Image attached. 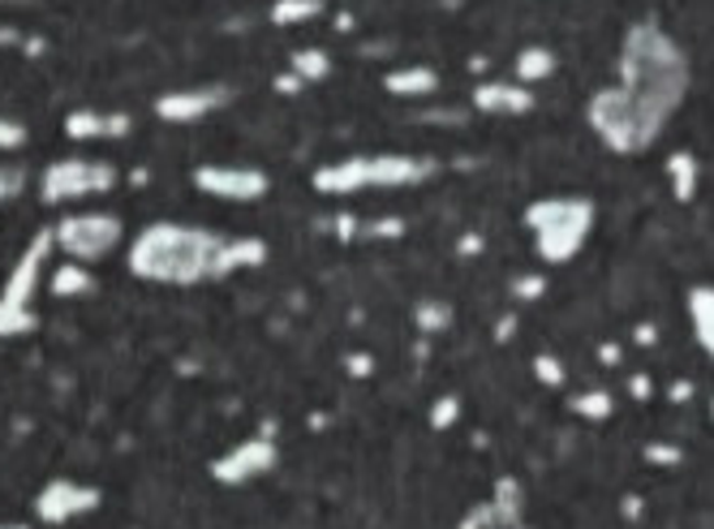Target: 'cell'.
<instances>
[{
	"label": "cell",
	"instance_id": "cell-1",
	"mask_svg": "<svg viewBox=\"0 0 714 529\" xmlns=\"http://www.w3.org/2000/svg\"><path fill=\"white\" fill-rule=\"evenodd\" d=\"M693 65L689 53L667 35L659 22H633L620 44V87L637 112L663 134L667 121L689 100Z\"/></svg>",
	"mask_w": 714,
	"mask_h": 529
},
{
	"label": "cell",
	"instance_id": "cell-2",
	"mask_svg": "<svg viewBox=\"0 0 714 529\" xmlns=\"http://www.w3.org/2000/svg\"><path fill=\"white\" fill-rule=\"evenodd\" d=\"M224 233L199 224L155 220L130 241V271L147 284H203L224 280Z\"/></svg>",
	"mask_w": 714,
	"mask_h": 529
},
{
	"label": "cell",
	"instance_id": "cell-3",
	"mask_svg": "<svg viewBox=\"0 0 714 529\" xmlns=\"http://www.w3.org/2000/svg\"><path fill=\"white\" fill-rule=\"evenodd\" d=\"M439 172V164L431 156H401V151H379V156H349L323 164L310 181L319 194L345 199V194H361V190H405V185H422Z\"/></svg>",
	"mask_w": 714,
	"mask_h": 529
},
{
	"label": "cell",
	"instance_id": "cell-4",
	"mask_svg": "<svg viewBox=\"0 0 714 529\" xmlns=\"http://www.w3.org/2000/svg\"><path fill=\"white\" fill-rule=\"evenodd\" d=\"M525 228L534 233V255L538 263L560 267L572 263L590 233H594V203L577 194H556V199H534L525 207Z\"/></svg>",
	"mask_w": 714,
	"mask_h": 529
},
{
	"label": "cell",
	"instance_id": "cell-5",
	"mask_svg": "<svg viewBox=\"0 0 714 529\" xmlns=\"http://www.w3.org/2000/svg\"><path fill=\"white\" fill-rule=\"evenodd\" d=\"M585 121H590V130L599 134V143H603L607 151H615V156H642V151H650L655 138H659V130L637 112V104L624 95L620 82H615V87H599V91L590 95Z\"/></svg>",
	"mask_w": 714,
	"mask_h": 529
},
{
	"label": "cell",
	"instance_id": "cell-6",
	"mask_svg": "<svg viewBox=\"0 0 714 529\" xmlns=\"http://www.w3.org/2000/svg\"><path fill=\"white\" fill-rule=\"evenodd\" d=\"M116 181H121V172L108 159H91V156L52 159L48 168L40 172V199L48 207H65V203H78V199L112 194Z\"/></svg>",
	"mask_w": 714,
	"mask_h": 529
},
{
	"label": "cell",
	"instance_id": "cell-7",
	"mask_svg": "<svg viewBox=\"0 0 714 529\" xmlns=\"http://www.w3.org/2000/svg\"><path fill=\"white\" fill-rule=\"evenodd\" d=\"M52 237H56V250H65V259L91 267L125 241V224L112 212H69L52 224Z\"/></svg>",
	"mask_w": 714,
	"mask_h": 529
},
{
	"label": "cell",
	"instance_id": "cell-8",
	"mask_svg": "<svg viewBox=\"0 0 714 529\" xmlns=\"http://www.w3.org/2000/svg\"><path fill=\"white\" fill-rule=\"evenodd\" d=\"M103 504V491L91 482H78V477H52L44 482V491L35 495V521L44 526H69L78 517H91Z\"/></svg>",
	"mask_w": 714,
	"mask_h": 529
},
{
	"label": "cell",
	"instance_id": "cell-9",
	"mask_svg": "<svg viewBox=\"0 0 714 529\" xmlns=\"http://www.w3.org/2000/svg\"><path fill=\"white\" fill-rule=\"evenodd\" d=\"M194 185L220 203H258L271 190V177L255 164H203L194 168Z\"/></svg>",
	"mask_w": 714,
	"mask_h": 529
},
{
	"label": "cell",
	"instance_id": "cell-10",
	"mask_svg": "<svg viewBox=\"0 0 714 529\" xmlns=\"http://www.w3.org/2000/svg\"><path fill=\"white\" fill-rule=\"evenodd\" d=\"M276 465H280V448L263 435H250L211 461V477L220 486H242V482H258L263 474H271Z\"/></svg>",
	"mask_w": 714,
	"mask_h": 529
},
{
	"label": "cell",
	"instance_id": "cell-11",
	"mask_svg": "<svg viewBox=\"0 0 714 529\" xmlns=\"http://www.w3.org/2000/svg\"><path fill=\"white\" fill-rule=\"evenodd\" d=\"M52 250H56L52 228H40V233H35V237L22 246L18 263L9 267L0 297H4V302H18V306H31V302H35V293H40V284H44V267H48Z\"/></svg>",
	"mask_w": 714,
	"mask_h": 529
},
{
	"label": "cell",
	"instance_id": "cell-12",
	"mask_svg": "<svg viewBox=\"0 0 714 529\" xmlns=\"http://www.w3.org/2000/svg\"><path fill=\"white\" fill-rule=\"evenodd\" d=\"M233 104V91L224 82H203V87H181V91H164L155 100V116L172 121V125H194L211 112Z\"/></svg>",
	"mask_w": 714,
	"mask_h": 529
},
{
	"label": "cell",
	"instance_id": "cell-13",
	"mask_svg": "<svg viewBox=\"0 0 714 529\" xmlns=\"http://www.w3.org/2000/svg\"><path fill=\"white\" fill-rule=\"evenodd\" d=\"M134 130L130 112H100V108H74L65 116V138L74 143H116Z\"/></svg>",
	"mask_w": 714,
	"mask_h": 529
},
{
	"label": "cell",
	"instance_id": "cell-14",
	"mask_svg": "<svg viewBox=\"0 0 714 529\" xmlns=\"http://www.w3.org/2000/svg\"><path fill=\"white\" fill-rule=\"evenodd\" d=\"M469 104L478 108V112H487V116H525V112H534L538 100H534V91L521 87L516 78H512V82L491 78V82H478V87H473Z\"/></svg>",
	"mask_w": 714,
	"mask_h": 529
},
{
	"label": "cell",
	"instance_id": "cell-15",
	"mask_svg": "<svg viewBox=\"0 0 714 529\" xmlns=\"http://www.w3.org/2000/svg\"><path fill=\"white\" fill-rule=\"evenodd\" d=\"M383 91L397 100H426L439 91V74L431 65H397L383 74Z\"/></svg>",
	"mask_w": 714,
	"mask_h": 529
},
{
	"label": "cell",
	"instance_id": "cell-16",
	"mask_svg": "<svg viewBox=\"0 0 714 529\" xmlns=\"http://www.w3.org/2000/svg\"><path fill=\"white\" fill-rule=\"evenodd\" d=\"M684 311H689V327H693L702 353L714 362V284H693L684 297Z\"/></svg>",
	"mask_w": 714,
	"mask_h": 529
},
{
	"label": "cell",
	"instance_id": "cell-17",
	"mask_svg": "<svg viewBox=\"0 0 714 529\" xmlns=\"http://www.w3.org/2000/svg\"><path fill=\"white\" fill-rule=\"evenodd\" d=\"M48 289L52 297H69V302H78V297H87V293H96V271L87 263H74V259H65L60 267H52L48 275Z\"/></svg>",
	"mask_w": 714,
	"mask_h": 529
},
{
	"label": "cell",
	"instance_id": "cell-18",
	"mask_svg": "<svg viewBox=\"0 0 714 529\" xmlns=\"http://www.w3.org/2000/svg\"><path fill=\"white\" fill-rule=\"evenodd\" d=\"M556 53L551 48H543V44H529V48H521L516 60H512V69H516V82L521 87H534V82H543V78H551L556 74Z\"/></svg>",
	"mask_w": 714,
	"mask_h": 529
},
{
	"label": "cell",
	"instance_id": "cell-19",
	"mask_svg": "<svg viewBox=\"0 0 714 529\" xmlns=\"http://www.w3.org/2000/svg\"><path fill=\"white\" fill-rule=\"evenodd\" d=\"M667 181H671L676 203H693L698 199V159L689 151H671L667 156Z\"/></svg>",
	"mask_w": 714,
	"mask_h": 529
},
{
	"label": "cell",
	"instance_id": "cell-20",
	"mask_svg": "<svg viewBox=\"0 0 714 529\" xmlns=\"http://www.w3.org/2000/svg\"><path fill=\"white\" fill-rule=\"evenodd\" d=\"M263 263H267V241L263 237H228V246H224V275L250 271V267Z\"/></svg>",
	"mask_w": 714,
	"mask_h": 529
},
{
	"label": "cell",
	"instance_id": "cell-21",
	"mask_svg": "<svg viewBox=\"0 0 714 529\" xmlns=\"http://www.w3.org/2000/svg\"><path fill=\"white\" fill-rule=\"evenodd\" d=\"M521 499H525V495H521V482H516V477H500V482H495V495L487 499L491 513H495V526L512 529L521 521Z\"/></svg>",
	"mask_w": 714,
	"mask_h": 529
},
{
	"label": "cell",
	"instance_id": "cell-22",
	"mask_svg": "<svg viewBox=\"0 0 714 529\" xmlns=\"http://www.w3.org/2000/svg\"><path fill=\"white\" fill-rule=\"evenodd\" d=\"M289 74H298L302 87H314V82H323L332 74V60H327L323 48H298V53L289 56Z\"/></svg>",
	"mask_w": 714,
	"mask_h": 529
},
{
	"label": "cell",
	"instance_id": "cell-23",
	"mask_svg": "<svg viewBox=\"0 0 714 529\" xmlns=\"http://www.w3.org/2000/svg\"><path fill=\"white\" fill-rule=\"evenodd\" d=\"M572 414L577 418H585V423H607L615 414V401H612V392H603V387H590V392H577L572 401Z\"/></svg>",
	"mask_w": 714,
	"mask_h": 529
},
{
	"label": "cell",
	"instance_id": "cell-24",
	"mask_svg": "<svg viewBox=\"0 0 714 529\" xmlns=\"http://www.w3.org/2000/svg\"><path fill=\"white\" fill-rule=\"evenodd\" d=\"M323 9H327L323 0H276V4H271V22H276V26H306V22H314Z\"/></svg>",
	"mask_w": 714,
	"mask_h": 529
},
{
	"label": "cell",
	"instance_id": "cell-25",
	"mask_svg": "<svg viewBox=\"0 0 714 529\" xmlns=\"http://www.w3.org/2000/svg\"><path fill=\"white\" fill-rule=\"evenodd\" d=\"M40 327L35 306H18V302H4L0 297V340H13V336H26Z\"/></svg>",
	"mask_w": 714,
	"mask_h": 529
},
{
	"label": "cell",
	"instance_id": "cell-26",
	"mask_svg": "<svg viewBox=\"0 0 714 529\" xmlns=\"http://www.w3.org/2000/svg\"><path fill=\"white\" fill-rule=\"evenodd\" d=\"M413 323H417L426 336L448 331V327H453V306H448V302H439V297H426V302H417V306H413Z\"/></svg>",
	"mask_w": 714,
	"mask_h": 529
},
{
	"label": "cell",
	"instance_id": "cell-27",
	"mask_svg": "<svg viewBox=\"0 0 714 529\" xmlns=\"http://www.w3.org/2000/svg\"><path fill=\"white\" fill-rule=\"evenodd\" d=\"M26 143H31V130H26L22 121H13V116H0V156L22 151Z\"/></svg>",
	"mask_w": 714,
	"mask_h": 529
},
{
	"label": "cell",
	"instance_id": "cell-28",
	"mask_svg": "<svg viewBox=\"0 0 714 529\" xmlns=\"http://www.w3.org/2000/svg\"><path fill=\"white\" fill-rule=\"evenodd\" d=\"M547 293V275L543 271H529V275H516L512 280V297L516 302H538Z\"/></svg>",
	"mask_w": 714,
	"mask_h": 529
},
{
	"label": "cell",
	"instance_id": "cell-29",
	"mask_svg": "<svg viewBox=\"0 0 714 529\" xmlns=\"http://www.w3.org/2000/svg\"><path fill=\"white\" fill-rule=\"evenodd\" d=\"M26 190V172L18 164H0V203H13Z\"/></svg>",
	"mask_w": 714,
	"mask_h": 529
},
{
	"label": "cell",
	"instance_id": "cell-30",
	"mask_svg": "<svg viewBox=\"0 0 714 529\" xmlns=\"http://www.w3.org/2000/svg\"><path fill=\"white\" fill-rule=\"evenodd\" d=\"M457 418H460V401H457V396H439V401L431 405V426H435V430H448V426L457 423Z\"/></svg>",
	"mask_w": 714,
	"mask_h": 529
},
{
	"label": "cell",
	"instance_id": "cell-31",
	"mask_svg": "<svg viewBox=\"0 0 714 529\" xmlns=\"http://www.w3.org/2000/svg\"><path fill=\"white\" fill-rule=\"evenodd\" d=\"M534 374H538V383L560 387V383H564V362H560V358H551V353H538V358H534Z\"/></svg>",
	"mask_w": 714,
	"mask_h": 529
},
{
	"label": "cell",
	"instance_id": "cell-32",
	"mask_svg": "<svg viewBox=\"0 0 714 529\" xmlns=\"http://www.w3.org/2000/svg\"><path fill=\"white\" fill-rule=\"evenodd\" d=\"M646 461H650V465H680L684 452L671 448V443H650V448H646Z\"/></svg>",
	"mask_w": 714,
	"mask_h": 529
},
{
	"label": "cell",
	"instance_id": "cell-33",
	"mask_svg": "<svg viewBox=\"0 0 714 529\" xmlns=\"http://www.w3.org/2000/svg\"><path fill=\"white\" fill-rule=\"evenodd\" d=\"M628 392H633V396H637V401H650V392H655V383H650V374H633V379H628Z\"/></svg>",
	"mask_w": 714,
	"mask_h": 529
},
{
	"label": "cell",
	"instance_id": "cell-34",
	"mask_svg": "<svg viewBox=\"0 0 714 529\" xmlns=\"http://www.w3.org/2000/svg\"><path fill=\"white\" fill-rule=\"evenodd\" d=\"M667 396H671V405H684V401H693V383L689 379H676Z\"/></svg>",
	"mask_w": 714,
	"mask_h": 529
},
{
	"label": "cell",
	"instance_id": "cell-35",
	"mask_svg": "<svg viewBox=\"0 0 714 529\" xmlns=\"http://www.w3.org/2000/svg\"><path fill=\"white\" fill-rule=\"evenodd\" d=\"M633 336H637V345H646V349H650V345L659 340V327H655V323H637V327H633Z\"/></svg>",
	"mask_w": 714,
	"mask_h": 529
},
{
	"label": "cell",
	"instance_id": "cell-36",
	"mask_svg": "<svg viewBox=\"0 0 714 529\" xmlns=\"http://www.w3.org/2000/svg\"><path fill=\"white\" fill-rule=\"evenodd\" d=\"M345 367H349V374H354V379H366V374H370V367H375V362H370V358H366V353H354V358H349V362H345Z\"/></svg>",
	"mask_w": 714,
	"mask_h": 529
},
{
	"label": "cell",
	"instance_id": "cell-37",
	"mask_svg": "<svg viewBox=\"0 0 714 529\" xmlns=\"http://www.w3.org/2000/svg\"><path fill=\"white\" fill-rule=\"evenodd\" d=\"M276 91L298 95V91H302V78H298V74H280V78H276Z\"/></svg>",
	"mask_w": 714,
	"mask_h": 529
},
{
	"label": "cell",
	"instance_id": "cell-38",
	"mask_svg": "<svg viewBox=\"0 0 714 529\" xmlns=\"http://www.w3.org/2000/svg\"><path fill=\"white\" fill-rule=\"evenodd\" d=\"M624 517H628V521H637V517H642V499H637V495H628V499H624Z\"/></svg>",
	"mask_w": 714,
	"mask_h": 529
},
{
	"label": "cell",
	"instance_id": "cell-39",
	"mask_svg": "<svg viewBox=\"0 0 714 529\" xmlns=\"http://www.w3.org/2000/svg\"><path fill=\"white\" fill-rule=\"evenodd\" d=\"M512 327H516V315L500 318V327H495V340H509V336H512Z\"/></svg>",
	"mask_w": 714,
	"mask_h": 529
},
{
	"label": "cell",
	"instance_id": "cell-40",
	"mask_svg": "<svg viewBox=\"0 0 714 529\" xmlns=\"http://www.w3.org/2000/svg\"><path fill=\"white\" fill-rule=\"evenodd\" d=\"M603 362H620V349L615 345H603Z\"/></svg>",
	"mask_w": 714,
	"mask_h": 529
},
{
	"label": "cell",
	"instance_id": "cell-41",
	"mask_svg": "<svg viewBox=\"0 0 714 529\" xmlns=\"http://www.w3.org/2000/svg\"><path fill=\"white\" fill-rule=\"evenodd\" d=\"M0 529H31L26 521H0Z\"/></svg>",
	"mask_w": 714,
	"mask_h": 529
},
{
	"label": "cell",
	"instance_id": "cell-42",
	"mask_svg": "<svg viewBox=\"0 0 714 529\" xmlns=\"http://www.w3.org/2000/svg\"><path fill=\"white\" fill-rule=\"evenodd\" d=\"M0 4H31V0H0Z\"/></svg>",
	"mask_w": 714,
	"mask_h": 529
},
{
	"label": "cell",
	"instance_id": "cell-43",
	"mask_svg": "<svg viewBox=\"0 0 714 529\" xmlns=\"http://www.w3.org/2000/svg\"><path fill=\"white\" fill-rule=\"evenodd\" d=\"M711 423H714V396H711Z\"/></svg>",
	"mask_w": 714,
	"mask_h": 529
}]
</instances>
